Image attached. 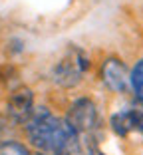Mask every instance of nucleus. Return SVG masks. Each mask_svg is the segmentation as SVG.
<instances>
[{
  "instance_id": "1",
  "label": "nucleus",
  "mask_w": 143,
  "mask_h": 155,
  "mask_svg": "<svg viewBox=\"0 0 143 155\" xmlns=\"http://www.w3.org/2000/svg\"><path fill=\"white\" fill-rule=\"evenodd\" d=\"M26 135L42 155H80V137L68 119L50 114L48 110H36L26 121Z\"/></svg>"
},
{
  "instance_id": "2",
  "label": "nucleus",
  "mask_w": 143,
  "mask_h": 155,
  "mask_svg": "<svg viewBox=\"0 0 143 155\" xmlns=\"http://www.w3.org/2000/svg\"><path fill=\"white\" fill-rule=\"evenodd\" d=\"M66 119L78 133L82 151L97 147V131L102 125V117H99L97 105L89 97H82V100L74 101Z\"/></svg>"
},
{
  "instance_id": "3",
  "label": "nucleus",
  "mask_w": 143,
  "mask_h": 155,
  "mask_svg": "<svg viewBox=\"0 0 143 155\" xmlns=\"http://www.w3.org/2000/svg\"><path fill=\"white\" fill-rule=\"evenodd\" d=\"M86 70H88L86 54L78 48H72L54 68V82L64 87H72L82 82V76Z\"/></svg>"
},
{
  "instance_id": "4",
  "label": "nucleus",
  "mask_w": 143,
  "mask_h": 155,
  "mask_svg": "<svg viewBox=\"0 0 143 155\" xmlns=\"http://www.w3.org/2000/svg\"><path fill=\"white\" fill-rule=\"evenodd\" d=\"M102 80L111 91L115 94H125L131 87L129 70L127 66L117 58H107L102 66Z\"/></svg>"
},
{
  "instance_id": "5",
  "label": "nucleus",
  "mask_w": 143,
  "mask_h": 155,
  "mask_svg": "<svg viewBox=\"0 0 143 155\" xmlns=\"http://www.w3.org/2000/svg\"><path fill=\"white\" fill-rule=\"evenodd\" d=\"M34 94L30 87H18L8 100V117L12 123H24L34 115Z\"/></svg>"
},
{
  "instance_id": "6",
  "label": "nucleus",
  "mask_w": 143,
  "mask_h": 155,
  "mask_svg": "<svg viewBox=\"0 0 143 155\" xmlns=\"http://www.w3.org/2000/svg\"><path fill=\"white\" fill-rule=\"evenodd\" d=\"M111 127L117 135H129L133 131H143V111L137 107L117 111L111 117Z\"/></svg>"
},
{
  "instance_id": "7",
  "label": "nucleus",
  "mask_w": 143,
  "mask_h": 155,
  "mask_svg": "<svg viewBox=\"0 0 143 155\" xmlns=\"http://www.w3.org/2000/svg\"><path fill=\"white\" fill-rule=\"evenodd\" d=\"M129 80H131V87H133L137 100L143 104V60H139L133 66V70L129 72Z\"/></svg>"
},
{
  "instance_id": "8",
  "label": "nucleus",
  "mask_w": 143,
  "mask_h": 155,
  "mask_svg": "<svg viewBox=\"0 0 143 155\" xmlns=\"http://www.w3.org/2000/svg\"><path fill=\"white\" fill-rule=\"evenodd\" d=\"M0 155H30L28 147L14 139H2L0 141Z\"/></svg>"
},
{
  "instance_id": "9",
  "label": "nucleus",
  "mask_w": 143,
  "mask_h": 155,
  "mask_svg": "<svg viewBox=\"0 0 143 155\" xmlns=\"http://www.w3.org/2000/svg\"><path fill=\"white\" fill-rule=\"evenodd\" d=\"M12 131V119L6 117V115H0V141L6 139Z\"/></svg>"
}]
</instances>
